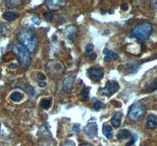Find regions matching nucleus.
I'll list each match as a JSON object with an SVG mask.
<instances>
[{
    "mask_svg": "<svg viewBox=\"0 0 157 146\" xmlns=\"http://www.w3.org/2000/svg\"><path fill=\"white\" fill-rule=\"evenodd\" d=\"M18 40L21 44L29 50V53L36 52L38 46V39L33 31L29 29H22L18 34Z\"/></svg>",
    "mask_w": 157,
    "mask_h": 146,
    "instance_id": "nucleus-1",
    "label": "nucleus"
},
{
    "mask_svg": "<svg viewBox=\"0 0 157 146\" xmlns=\"http://www.w3.org/2000/svg\"><path fill=\"white\" fill-rule=\"evenodd\" d=\"M152 33V24L149 22H144V23L139 24L136 25L133 29L131 36L134 38L144 41L146 40Z\"/></svg>",
    "mask_w": 157,
    "mask_h": 146,
    "instance_id": "nucleus-2",
    "label": "nucleus"
},
{
    "mask_svg": "<svg viewBox=\"0 0 157 146\" xmlns=\"http://www.w3.org/2000/svg\"><path fill=\"white\" fill-rule=\"evenodd\" d=\"M13 50L22 67L28 68L31 63V56L29 50L20 43H15Z\"/></svg>",
    "mask_w": 157,
    "mask_h": 146,
    "instance_id": "nucleus-3",
    "label": "nucleus"
},
{
    "mask_svg": "<svg viewBox=\"0 0 157 146\" xmlns=\"http://www.w3.org/2000/svg\"><path fill=\"white\" fill-rule=\"evenodd\" d=\"M145 112H146V109L145 106L140 104L139 102H136L129 108L127 116L130 120L137 121L145 114Z\"/></svg>",
    "mask_w": 157,
    "mask_h": 146,
    "instance_id": "nucleus-4",
    "label": "nucleus"
},
{
    "mask_svg": "<svg viewBox=\"0 0 157 146\" xmlns=\"http://www.w3.org/2000/svg\"><path fill=\"white\" fill-rule=\"evenodd\" d=\"M119 90H120V84L118 83V82L114 80H109L106 83L105 86L101 89L100 91L102 95L109 98V97L114 94L115 93L117 92Z\"/></svg>",
    "mask_w": 157,
    "mask_h": 146,
    "instance_id": "nucleus-5",
    "label": "nucleus"
},
{
    "mask_svg": "<svg viewBox=\"0 0 157 146\" xmlns=\"http://www.w3.org/2000/svg\"><path fill=\"white\" fill-rule=\"evenodd\" d=\"M87 75L94 82H99L104 77V70L102 68H90L87 70Z\"/></svg>",
    "mask_w": 157,
    "mask_h": 146,
    "instance_id": "nucleus-6",
    "label": "nucleus"
},
{
    "mask_svg": "<svg viewBox=\"0 0 157 146\" xmlns=\"http://www.w3.org/2000/svg\"><path fill=\"white\" fill-rule=\"evenodd\" d=\"M98 124L94 122H90V123H87V124L83 127V132L84 134H86V137L89 138H94L98 135Z\"/></svg>",
    "mask_w": 157,
    "mask_h": 146,
    "instance_id": "nucleus-7",
    "label": "nucleus"
},
{
    "mask_svg": "<svg viewBox=\"0 0 157 146\" xmlns=\"http://www.w3.org/2000/svg\"><path fill=\"white\" fill-rule=\"evenodd\" d=\"M65 4H66V1H64H64L63 0H50V1L46 2V5L50 11L61 9V8L64 7Z\"/></svg>",
    "mask_w": 157,
    "mask_h": 146,
    "instance_id": "nucleus-8",
    "label": "nucleus"
},
{
    "mask_svg": "<svg viewBox=\"0 0 157 146\" xmlns=\"http://www.w3.org/2000/svg\"><path fill=\"white\" fill-rule=\"evenodd\" d=\"M74 80H75V76L74 75H70L66 77L63 80L62 83V90L64 92H70L73 87Z\"/></svg>",
    "mask_w": 157,
    "mask_h": 146,
    "instance_id": "nucleus-9",
    "label": "nucleus"
},
{
    "mask_svg": "<svg viewBox=\"0 0 157 146\" xmlns=\"http://www.w3.org/2000/svg\"><path fill=\"white\" fill-rule=\"evenodd\" d=\"M104 54H105V57L104 58L105 62H110L112 60H117L119 58V55L118 54L115 53V52L112 51V50H109V49L105 48L104 50Z\"/></svg>",
    "mask_w": 157,
    "mask_h": 146,
    "instance_id": "nucleus-10",
    "label": "nucleus"
},
{
    "mask_svg": "<svg viewBox=\"0 0 157 146\" xmlns=\"http://www.w3.org/2000/svg\"><path fill=\"white\" fill-rule=\"evenodd\" d=\"M146 127L148 129L153 130L155 129L157 127V119L155 115H149L147 117V123Z\"/></svg>",
    "mask_w": 157,
    "mask_h": 146,
    "instance_id": "nucleus-11",
    "label": "nucleus"
},
{
    "mask_svg": "<svg viewBox=\"0 0 157 146\" xmlns=\"http://www.w3.org/2000/svg\"><path fill=\"white\" fill-rule=\"evenodd\" d=\"M122 117H123V113L122 112H116V114L111 119V123L115 128H118L121 124Z\"/></svg>",
    "mask_w": 157,
    "mask_h": 146,
    "instance_id": "nucleus-12",
    "label": "nucleus"
},
{
    "mask_svg": "<svg viewBox=\"0 0 157 146\" xmlns=\"http://www.w3.org/2000/svg\"><path fill=\"white\" fill-rule=\"evenodd\" d=\"M131 135H132V134L130 130H127V129H123V130H120L117 134V139L119 141H123L124 139L130 137Z\"/></svg>",
    "mask_w": 157,
    "mask_h": 146,
    "instance_id": "nucleus-13",
    "label": "nucleus"
},
{
    "mask_svg": "<svg viewBox=\"0 0 157 146\" xmlns=\"http://www.w3.org/2000/svg\"><path fill=\"white\" fill-rule=\"evenodd\" d=\"M102 132H103L104 135L108 139H111L113 136V127L108 124H104L102 127Z\"/></svg>",
    "mask_w": 157,
    "mask_h": 146,
    "instance_id": "nucleus-14",
    "label": "nucleus"
},
{
    "mask_svg": "<svg viewBox=\"0 0 157 146\" xmlns=\"http://www.w3.org/2000/svg\"><path fill=\"white\" fill-rule=\"evenodd\" d=\"M5 3V6L7 8H10V9H12V8L17 7L21 5L23 3V1H21V0H11V1H5L4 2Z\"/></svg>",
    "mask_w": 157,
    "mask_h": 146,
    "instance_id": "nucleus-15",
    "label": "nucleus"
},
{
    "mask_svg": "<svg viewBox=\"0 0 157 146\" xmlns=\"http://www.w3.org/2000/svg\"><path fill=\"white\" fill-rule=\"evenodd\" d=\"M17 17V13H16L15 12H13V11H7L3 14V18L7 21H13L16 20Z\"/></svg>",
    "mask_w": 157,
    "mask_h": 146,
    "instance_id": "nucleus-16",
    "label": "nucleus"
},
{
    "mask_svg": "<svg viewBox=\"0 0 157 146\" xmlns=\"http://www.w3.org/2000/svg\"><path fill=\"white\" fill-rule=\"evenodd\" d=\"M124 66H125L124 71H125L126 73H132L133 74V73H135L138 70V68L134 63H128V64H125Z\"/></svg>",
    "mask_w": 157,
    "mask_h": 146,
    "instance_id": "nucleus-17",
    "label": "nucleus"
},
{
    "mask_svg": "<svg viewBox=\"0 0 157 146\" xmlns=\"http://www.w3.org/2000/svg\"><path fill=\"white\" fill-rule=\"evenodd\" d=\"M11 29L10 26H8L5 23H0V36H3L7 35L10 32Z\"/></svg>",
    "mask_w": 157,
    "mask_h": 146,
    "instance_id": "nucleus-18",
    "label": "nucleus"
},
{
    "mask_svg": "<svg viewBox=\"0 0 157 146\" xmlns=\"http://www.w3.org/2000/svg\"><path fill=\"white\" fill-rule=\"evenodd\" d=\"M90 87H85L81 91V100L83 102H86L89 100V94H90Z\"/></svg>",
    "mask_w": 157,
    "mask_h": 146,
    "instance_id": "nucleus-19",
    "label": "nucleus"
},
{
    "mask_svg": "<svg viewBox=\"0 0 157 146\" xmlns=\"http://www.w3.org/2000/svg\"><path fill=\"white\" fill-rule=\"evenodd\" d=\"M157 87V84H156V79L152 81L151 83H149L148 85H147L145 88V91L147 93H150V92H153L156 90Z\"/></svg>",
    "mask_w": 157,
    "mask_h": 146,
    "instance_id": "nucleus-20",
    "label": "nucleus"
},
{
    "mask_svg": "<svg viewBox=\"0 0 157 146\" xmlns=\"http://www.w3.org/2000/svg\"><path fill=\"white\" fill-rule=\"evenodd\" d=\"M10 98L13 102H18L23 98V94L19 92H13L12 94L10 95Z\"/></svg>",
    "mask_w": 157,
    "mask_h": 146,
    "instance_id": "nucleus-21",
    "label": "nucleus"
},
{
    "mask_svg": "<svg viewBox=\"0 0 157 146\" xmlns=\"http://www.w3.org/2000/svg\"><path fill=\"white\" fill-rule=\"evenodd\" d=\"M95 100H96V99H95ZM105 104H104L103 102L96 100L93 104V109H94L95 111H99L101 109H103V108H105Z\"/></svg>",
    "mask_w": 157,
    "mask_h": 146,
    "instance_id": "nucleus-22",
    "label": "nucleus"
},
{
    "mask_svg": "<svg viewBox=\"0 0 157 146\" xmlns=\"http://www.w3.org/2000/svg\"><path fill=\"white\" fill-rule=\"evenodd\" d=\"M51 105V100L50 99H43L40 102V106L42 109H48Z\"/></svg>",
    "mask_w": 157,
    "mask_h": 146,
    "instance_id": "nucleus-23",
    "label": "nucleus"
},
{
    "mask_svg": "<svg viewBox=\"0 0 157 146\" xmlns=\"http://www.w3.org/2000/svg\"><path fill=\"white\" fill-rule=\"evenodd\" d=\"M94 45L92 43H89V44L86 45V52H85V55H87L88 54H90L92 50H94Z\"/></svg>",
    "mask_w": 157,
    "mask_h": 146,
    "instance_id": "nucleus-24",
    "label": "nucleus"
},
{
    "mask_svg": "<svg viewBox=\"0 0 157 146\" xmlns=\"http://www.w3.org/2000/svg\"><path fill=\"white\" fill-rule=\"evenodd\" d=\"M44 17H45V19L47 20V21H50L53 19V17H54V15H53V13H52L51 12H48L45 13Z\"/></svg>",
    "mask_w": 157,
    "mask_h": 146,
    "instance_id": "nucleus-25",
    "label": "nucleus"
},
{
    "mask_svg": "<svg viewBox=\"0 0 157 146\" xmlns=\"http://www.w3.org/2000/svg\"><path fill=\"white\" fill-rule=\"evenodd\" d=\"M32 22H33V23L36 25H39L40 24H41V21H40V19H39L38 17H36V16L32 17Z\"/></svg>",
    "mask_w": 157,
    "mask_h": 146,
    "instance_id": "nucleus-26",
    "label": "nucleus"
},
{
    "mask_svg": "<svg viewBox=\"0 0 157 146\" xmlns=\"http://www.w3.org/2000/svg\"><path fill=\"white\" fill-rule=\"evenodd\" d=\"M72 131H73L74 133H76V134L79 133V132H80V127H79V126H78V124L74 125L73 127H72Z\"/></svg>",
    "mask_w": 157,
    "mask_h": 146,
    "instance_id": "nucleus-27",
    "label": "nucleus"
},
{
    "mask_svg": "<svg viewBox=\"0 0 157 146\" xmlns=\"http://www.w3.org/2000/svg\"><path fill=\"white\" fill-rule=\"evenodd\" d=\"M75 144L73 141L71 140H68V141H66L64 142V146H75Z\"/></svg>",
    "mask_w": 157,
    "mask_h": 146,
    "instance_id": "nucleus-28",
    "label": "nucleus"
},
{
    "mask_svg": "<svg viewBox=\"0 0 157 146\" xmlns=\"http://www.w3.org/2000/svg\"><path fill=\"white\" fill-rule=\"evenodd\" d=\"M37 77H38V79H40L41 81H43L44 79H46V76H45V75L41 72L38 73Z\"/></svg>",
    "mask_w": 157,
    "mask_h": 146,
    "instance_id": "nucleus-29",
    "label": "nucleus"
},
{
    "mask_svg": "<svg viewBox=\"0 0 157 146\" xmlns=\"http://www.w3.org/2000/svg\"><path fill=\"white\" fill-rule=\"evenodd\" d=\"M97 58V54L96 53H92L89 56V59L90 61H94L95 59Z\"/></svg>",
    "mask_w": 157,
    "mask_h": 146,
    "instance_id": "nucleus-30",
    "label": "nucleus"
},
{
    "mask_svg": "<svg viewBox=\"0 0 157 146\" xmlns=\"http://www.w3.org/2000/svg\"><path fill=\"white\" fill-rule=\"evenodd\" d=\"M120 7H121V9L123 10L126 11L128 10V5H127V3H122V5L120 6Z\"/></svg>",
    "mask_w": 157,
    "mask_h": 146,
    "instance_id": "nucleus-31",
    "label": "nucleus"
},
{
    "mask_svg": "<svg viewBox=\"0 0 157 146\" xmlns=\"http://www.w3.org/2000/svg\"><path fill=\"white\" fill-rule=\"evenodd\" d=\"M39 86L40 87H45L47 86V83L45 82V81H39Z\"/></svg>",
    "mask_w": 157,
    "mask_h": 146,
    "instance_id": "nucleus-32",
    "label": "nucleus"
},
{
    "mask_svg": "<svg viewBox=\"0 0 157 146\" xmlns=\"http://www.w3.org/2000/svg\"><path fill=\"white\" fill-rule=\"evenodd\" d=\"M135 141H136V138L131 139V140H130V141H129V142H127V144H126V146H131L133 144H134V142H135Z\"/></svg>",
    "mask_w": 157,
    "mask_h": 146,
    "instance_id": "nucleus-33",
    "label": "nucleus"
},
{
    "mask_svg": "<svg viewBox=\"0 0 157 146\" xmlns=\"http://www.w3.org/2000/svg\"><path fill=\"white\" fill-rule=\"evenodd\" d=\"M9 68H17V64H11L9 65Z\"/></svg>",
    "mask_w": 157,
    "mask_h": 146,
    "instance_id": "nucleus-34",
    "label": "nucleus"
},
{
    "mask_svg": "<svg viewBox=\"0 0 157 146\" xmlns=\"http://www.w3.org/2000/svg\"><path fill=\"white\" fill-rule=\"evenodd\" d=\"M80 146H93V145L90 144H82V145H80Z\"/></svg>",
    "mask_w": 157,
    "mask_h": 146,
    "instance_id": "nucleus-35",
    "label": "nucleus"
}]
</instances>
